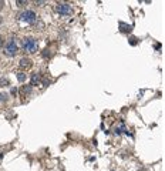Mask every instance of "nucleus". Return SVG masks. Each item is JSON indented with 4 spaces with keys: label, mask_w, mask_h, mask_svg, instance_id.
Masks as SVG:
<instances>
[{
    "label": "nucleus",
    "mask_w": 165,
    "mask_h": 171,
    "mask_svg": "<svg viewBox=\"0 0 165 171\" xmlns=\"http://www.w3.org/2000/svg\"><path fill=\"white\" fill-rule=\"evenodd\" d=\"M9 80L6 79V77H3V79H0V87H6V86H9Z\"/></svg>",
    "instance_id": "nucleus-10"
},
{
    "label": "nucleus",
    "mask_w": 165,
    "mask_h": 171,
    "mask_svg": "<svg viewBox=\"0 0 165 171\" xmlns=\"http://www.w3.org/2000/svg\"><path fill=\"white\" fill-rule=\"evenodd\" d=\"M26 79H27V76H26L23 71H19V73H17V80H19L20 83H24Z\"/></svg>",
    "instance_id": "nucleus-9"
},
{
    "label": "nucleus",
    "mask_w": 165,
    "mask_h": 171,
    "mask_svg": "<svg viewBox=\"0 0 165 171\" xmlns=\"http://www.w3.org/2000/svg\"><path fill=\"white\" fill-rule=\"evenodd\" d=\"M3 43H4V39H3V36H0V49L3 47Z\"/></svg>",
    "instance_id": "nucleus-15"
},
{
    "label": "nucleus",
    "mask_w": 165,
    "mask_h": 171,
    "mask_svg": "<svg viewBox=\"0 0 165 171\" xmlns=\"http://www.w3.org/2000/svg\"><path fill=\"white\" fill-rule=\"evenodd\" d=\"M17 53V44L14 40H10L7 44H6V47H4V54L7 56V57H13V56H16Z\"/></svg>",
    "instance_id": "nucleus-4"
},
{
    "label": "nucleus",
    "mask_w": 165,
    "mask_h": 171,
    "mask_svg": "<svg viewBox=\"0 0 165 171\" xmlns=\"http://www.w3.org/2000/svg\"><path fill=\"white\" fill-rule=\"evenodd\" d=\"M20 91V94H21V97H27V96H30V93H32V86H21V88L19 90Z\"/></svg>",
    "instance_id": "nucleus-6"
},
{
    "label": "nucleus",
    "mask_w": 165,
    "mask_h": 171,
    "mask_svg": "<svg viewBox=\"0 0 165 171\" xmlns=\"http://www.w3.org/2000/svg\"><path fill=\"white\" fill-rule=\"evenodd\" d=\"M3 6H4V3H3V1H1V0H0V10H1V9H3Z\"/></svg>",
    "instance_id": "nucleus-17"
},
{
    "label": "nucleus",
    "mask_w": 165,
    "mask_h": 171,
    "mask_svg": "<svg viewBox=\"0 0 165 171\" xmlns=\"http://www.w3.org/2000/svg\"><path fill=\"white\" fill-rule=\"evenodd\" d=\"M16 94H17V88H16V87H13V88H12V96L14 97Z\"/></svg>",
    "instance_id": "nucleus-14"
},
{
    "label": "nucleus",
    "mask_w": 165,
    "mask_h": 171,
    "mask_svg": "<svg viewBox=\"0 0 165 171\" xmlns=\"http://www.w3.org/2000/svg\"><path fill=\"white\" fill-rule=\"evenodd\" d=\"M19 19L21 20V21H24V23H34L36 20H37V16H36V13L32 12V10H26V12H23Z\"/></svg>",
    "instance_id": "nucleus-3"
},
{
    "label": "nucleus",
    "mask_w": 165,
    "mask_h": 171,
    "mask_svg": "<svg viewBox=\"0 0 165 171\" xmlns=\"http://www.w3.org/2000/svg\"><path fill=\"white\" fill-rule=\"evenodd\" d=\"M43 56H44V57H49V56H50V53H49V50H47V49L44 50V53H43Z\"/></svg>",
    "instance_id": "nucleus-16"
},
{
    "label": "nucleus",
    "mask_w": 165,
    "mask_h": 171,
    "mask_svg": "<svg viewBox=\"0 0 165 171\" xmlns=\"http://www.w3.org/2000/svg\"><path fill=\"white\" fill-rule=\"evenodd\" d=\"M30 86H40V74H34L32 77V84Z\"/></svg>",
    "instance_id": "nucleus-8"
},
{
    "label": "nucleus",
    "mask_w": 165,
    "mask_h": 171,
    "mask_svg": "<svg viewBox=\"0 0 165 171\" xmlns=\"http://www.w3.org/2000/svg\"><path fill=\"white\" fill-rule=\"evenodd\" d=\"M0 100L1 101H7V94L6 93H0Z\"/></svg>",
    "instance_id": "nucleus-11"
},
{
    "label": "nucleus",
    "mask_w": 165,
    "mask_h": 171,
    "mask_svg": "<svg viewBox=\"0 0 165 171\" xmlns=\"http://www.w3.org/2000/svg\"><path fill=\"white\" fill-rule=\"evenodd\" d=\"M23 49L27 53H36L37 49H38V44H37V41L34 39L26 37V39H23Z\"/></svg>",
    "instance_id": "nucleus-1"
},
{
    "label": "nucleus",
    "mask_w": 165,
    "mask_h": 171,
    "mask_svg": "<svg viewBox=\"0 0 165 171\" xmlns=\"http://www.w3.org/2000/svg\"><path fill=\"white\" fill-rule=\"evenodd\" d=\"M19 66H20V68H23V70H29V68H32V66H33V61L30 59H27V57H23L20 60Z\"/></svg>",
    "instance_id": "nucleus-5"
},
{
    "label": "nucleus",
    "mask_w": 165,
    "mask_h": 171,
    "mask_svg": "<svg viewBox=\"0 0 165 171\" xmlns=\"http://www.w3.org/2000/svg\"><path fill=\"white\" fill-rule=\"evenodd\" d=\"M120 30H121L122 33H130V32L132 30V26L125 24V23H120Z\"/></svg>",
    "instance_id": "nucleus-7"
},
{
    "label": "nucleus",
    "mask_w": 165,
    "mask_h": 171,
    "mask_svg": "<svg viewBox=\"0 0 165 171\" xmlns=\"http://www.w3.org/2000/svg\"><path fill=\"white\" fill-rule=\"evenodd\" d=\"M0 23H1V16H0Z\"/></svg>",
    "instance_id": "nucleus-18"
},
{
    "label": "nucleus",
    "mask_w": 165,
    "mask_h": 171,
    "mask_svg": "<svg viewBox=\"0 0 165 171\" xmlns=\"http://www.w3.org/2000/svg\"><path fill=\"white\" fill-rule=\"evenodd\" d=\"M130 44H131V46H135V44H137V37H131V39H130Z\"/></svg>",
    "instance_id": "nucleus-12"
},
{
    "label": "nucleus",
    "mask_w": 165,
    "mask_h": 171,
    "mask_svg": "<svg viewBox=\"0 0 165 171\" xmlns=\"http://www.w3.org/2000/svg\"><path fill=\"white\" fill-rule=\"evenodd\" d=\"M54 9H56V12H57L58 14H63V16H70V14L73 13L70 4H67V3H57Z\"/></svg>",
    "instance_id": "nucleus-2"
},
{
    "label": "nucleus",
    "mask_w": 165,
    "mask_h": 171,
    "mask_svg": "<svg viewBox=\"0 0 165 171\" xmlns=\"http://www.w3.org/2000/svg\"><path fill=\"white\" fill-rule=\"evenodd\" d=\"M16 3H17V4H19V6H20V7H21V6H23V4H26L27 1H26V0H24V1H23V0H17Z\"/></svg>",
    "instance_id": "nucleus-13"
}]
</instances>
